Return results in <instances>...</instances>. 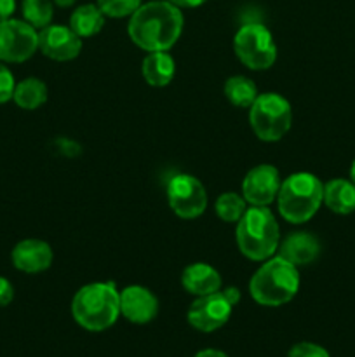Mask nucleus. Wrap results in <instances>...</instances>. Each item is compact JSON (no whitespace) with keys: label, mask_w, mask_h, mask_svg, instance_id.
<instances>
[{"label":"nucleus","mask_w":355,"mask_h":357,"mask_svg":"<svg viewBox=\"0 0 355 357\" xmlns=\"http://www.w3.org/2000/svg\"><path fill=\"white\" fill-rule=\"evenodd\" d=\"M287 357H329V352L317 344L301 342V344H296L294 347L289 351Z\"/></svg>","instance_id":"a878e982"},{"label":"nucleus","mask_w":355,"mask_h":357,"mask_svg":"<svg viewBox=\"0 0 355 357\" xmlns=\"http://www.w3.org/2000/svg\"><path fill=\"white\" fill-rule=\"evenodd\" d=\"M181 282L183 288L195 296L211 295L221 289V275L207 264H194L184 268Z\"/></svg>","instance_id":"dca6fc26"},{"label":"nucleus","mask_w":355,"mask_h":357,"mask_svg":"<svg viewBox=\"0 0 355 357\" xmlns=\"http://www.w3.org/2000/svg\"><path fill=\"white\" fill-rule=\"evenodd\" d=\"M233 305L223 291L198 296L188 309V323L202 333L219 330L232 316Z\"/></svg>","instance_id":"9d476101"},{"label":"nucleus","mask_w":355,"mask_h":357,"mask_svg":"<svg viewBox=\"0 0 355 357\" xmlns=\"http://www.w3.org/2000/svg\"><path fill=\"white\" fill-rule=\"evenodd\" d=\"M16 10V0H0V21L9 20Z\"/></svg>","instance_id":"cd10ccee"},{"label":"nucleus","mask_w":355,"mask_h":357,"mask_svg":"<svg viewBox=\"0 0 355 357\" xmlns=\"http://www.w3.org/2000/svg\"><path fill=\"white\" fill-rule=\"evenodd\" d=\"M13 100L23 110H37L47 101V86L35 77L24 79L16 84Z\"/></svg>","instance_id":"aec40b11"},{"label":"nucleus","mask_w":355,"mask_h":357,"mask_svg":"<svg viewBox=\"0 0 355 357\" xmlns=\"http://www.w3.org/2000/svg\"><path fill=\"white\" fill-rule=\"evenodd\" d=\"M235 54L247 68L267 70L277 59V45L270 30L261 23H247L233 38Z\"/></svg>","instance_id":"0eeeda50"},{"label":"nucleus","mask_w":355,"mask_h":357,"mask_svg":"<svg viewBox=\"0 0 355 357\" xmlns=\"http://www.w3.org/2000/svg\"><path fill=\"white\" fill-rule=\"evenodd\" d=\"M23 17L28 24L37 30V28H45L52 21V2L51 0H23L21 3Z\"/></svg>","instance_id":"4be33fe9"},{"label":"nucleus","mask_w":355,"mask_h":357,"mask_svg":"<svg viewBox=\"0 0 355 357\" xmlns=\"http://www.w3.org/2000/svg\"><path fill=\"white\" fill-rule=\"evenodd\" d=\"M278 239L277 220L267 206L247 208L237 222V244L249 260H268L278 248Z\"/></svg>","instance_id":"20e7f679"},{"label":"nucleus","mask_w":355,"mask_h":357,"mask_svg":"<svg viewBox=\"0 0 355 357\" xmlns=\"http://www.w3.org/2000/svg\"><path fill=\"white\" fill-rule=\"evenodd\" d=\"M104 24V14L94 3H84L73 10L70 17V28L79 35L80 38L93 37L100 33Z\"/></svg>","instance_id":"6ab92c4d"},{"label":"nucleus","mask_w":355,"mask_h":357,"mask_svg":"<svg viewBox=\"0 0 355 357\" xmlns=\"http://www.w3.org/2000/svg\"><path fill=\"white\" fill-rule=\"evenodd\" d=\"M54 3L59 7H70L75 3V0H54Z\"/></svg>","instance_id":"2f4dec72"},{"label":"nucleus","mask_w":355,"mask_h":357,"mask_svg":"<svg viewBox=\"0 0 355 357\" xmlns=\"http://www.w3.org/2000/svg\"><path fill=\"white\" fill-rule=\"evenodd\" d=\"M171 209L183 220L198 218L207 208V194L200 181L191 174H176L167 183Z\"/></svg>","instance_id":"1a4fd4ad"},{"label":"nucleus","mask_w":355,"mask_h":357,"mask_svg":"<svg viewBox=\"0 0 355 357\" xmlns=\"http://www.w3.org/2000/svg\"><path fill=\"white\" fill-rule=\"evenodd\" d=\"M14 298V288L9 279L0 275V307H7Z\"/></svg>","instance_id":"bb28decb"},{"label":"nucleus","mask_w":355,"mask_h":357,"mask_svg":"<svg viewBox=\"0 0 355 357\" xmlns=\"http://www.w3.org/2000/svg\"><path fill=\"white\" fill-rule=\"evenodd\" d=\"M73 319L87 331H103L120 316V293L113 282H93L75 293Z\"/></svg>","instance_id":"f03ea898"},{"label":"nucleus","mask_w":355,"mask_h":357,"mask_svg":"<svg viewBox=\"0 0 355 357\" xmlns=\"http://www.w3.org/2000/svg\"><path fill=\"white\" fill-rule=\"evenodd\" d=\"M320 255V241L310 232H294L282 241L278 257L294 267L310 265Z\"/></svg>","instance_id":"2eb2a0df"},{"label":"nucleus","mask_w":355,"mask_h":357,"mask_svg":"<svg viewBox=\"0 0 355 357\" xmlns=\"http://www.w3.org/2000/svg\"><path fill=\"white\" fill-rule=\"evenodd\" d=\"M226 295V298L230 300V302H232V305L235 307L237 303H239V300H240V291L237 288H226L225 291H223Z\"/></svg>","instance_id":"c756f323"},{"label":"nucleus","mask_w":355,"mask_h":357,"mask_svg":"<svg viewBox=\"0 0 355 357\" xmlns=\"http://www.w3.org/2000/svg\"><path fill=\"white\" fill-rule=\"evenodd\" d=\"M216 215L226 223H237L242 215L246 213V199L240 197L239 194H233V192H226V194L219 195L216 199Z\"/></svg>","instance_id":"5701e85b"},{"label":"nucleus","mask_w":355,"mask_h":357,"mask_svg":"<svg viewBox=\"0 0 355 357\" xmlns=\"http://www.w3.org/2000/svg\"><path fill=\"white\" fill-rule=\"evenodd\" d=\"M324 202V185L312 173H294L281 183L278 213L289 223H305Z\"/></svg>","instance_id":"39448f33"},{"label":"nucleus","mask_w":355,"mask_h":357,"mask_svg":"<svg viewBox=\"0 0 355 357\" xmlns=\"http://www.w3.org/2000/svg\"><path fill=\"white\" fill-rule=\"evenodd\" d=\"M38 49V33L21 20L0 21V61L23 63Z\"/></svg>","instance_id":"6e6552de"},{"label":"nucleus","mask_w":355,"mask_h":357,"mask_svg":"<svg viewBox=\"0 0 355 357\" xmlns=\"http://www.w3.org/2000/svg\"><path fill=\"white\" fill-rule=\"evenodd\" d=\"M159 302L150 289L143 286H127L120 293V314L134 324H146L155 319Z\"/></svg>","instance_id":"ddd939ff"},{"label":"nucleus","mask_w":355,"mask_h":357,"mask_svg":"<svg viewBox=\"0 0 355 357\" xmlns=\"http://www.w3.org/2000/svg\"><path fill=\"white\" fill-rule=\"evenodd\" d=\"M167 2L174 3L176 7H198L205 2V0H167Z\"/></svg>","instance_id":"c85d7f7f"},{"label":"nucleus","mask_w":355,"mask_h":357,"mask_svg":"<svg viewBox=\"0 0 355 357\" xmlns=\"http://www.w3.org/2000/svg\"><path fill=\"white\" fill-rule=\"evenodd\" d=\"M249 108V121L254 135L263 142H278L291 129V103L281 94H258Z\"/></svg>","instance_id":"423d86ee"},{"label":"nucleus","mask_w":355,"mask_h":357,"mask_svg":"<svg viewBox=\"0 0 355 357\" xmlns=\"http://www.w3.org/2000/svg\"><path fill=\"white\" fill-rule=\"evenodd\" d=\"M281 188L278 171L270 164L253 167L242 181V197L251 206H268L275 201Z\"/></svg>","instance_id":"f8f14e48"},{"label":"nucleus","mask_w":355,"mask_h":357,"mask_svg":"<svg viewBox=\"0 0 355 357\" xmlns=\"http://www.w3.org/2000/svg\"><path fill=\"white\" fill-rule=\"evenodd\" d=\"M324 202L336 215H350L355 211V183L336 178L324 185Z\"/></svg>","instance_id":"f3484780"},{"label":"nucleus","mask_w":355,"mask_h":357,"mask_svg":"<svg viewBox=\"0 0 355 357\" xmlns=\"http://www.w3.org/2000/svg\"><path fill=\"white\" fill-rule=\"evenodd\" d=\"M38 49L54 61H70L82 51V38L72 28L49 24L38 31Z\"/></svg>","instance_id":"9b49d317"},{"label":"nucleus","mask_w":355,"mask_h":357,"mask_svg":"<svg viewBox=\"0 0 355 357\" xmlns=\"http://www.w3.org/2000/svg\"><path fill=\"white\" fill-rule=\"evenodd\" d=\"M350 180L355 183V159H354V162H352V166H350Z\"/></svg>","instance_id":"473e14b6"},{"label":"nucleus","mask_w":355,"mask_h":357,"mask_svg":"<svg viewBox=\"0 0 355 357\" xmlns=\"http://www.w3.org/2000/svg\"><path fill=\"white\" fill-rule=\"evenodd\" d=\"M52 258L54 255H52L51 246L40 239L21 241L10 253L14 267L26 274H38V272L47 271L52 265Z\"/></svg>","instance_id":"4468645a"},{"label":"nucleus","mask_w":355,"mask_h":357,"mask_svg":"<svg viewBox=\"0 0 355 357\" xmlns=\"http://www.w3.org/2000/svg\"><path fill=\"white\" fill-rule=\"evenodd\" d=\"M176 66L167 51L152 52L143 61V77L153 87H164L173 80Z\"/></svg>","instance_id":"a211bd4d"},{"label":"nucleus","mask_w":355,"mask_h":357,"mask_svg":"<svg viewBox=\"0 0 355 357\" xmlns=\"http://www.w3.org/2000/svg\"><path fill=\"white\" fill-rule=\"evenodd\" d=\"M139 6H141V0H97L101 13L110 17L131 16Z\"/></svg>","instance_id":"b1692460"},{"label":"nucleus","mask_w":355,"mask_h":357,"mask_svg":"<svg viewBox=\"0 0 355 357\" xmlns=\"http://www.w3.org/2000/svg\"><path fill=\"white\" fill-rule=\"evenodd\" d=\"M299 288L298 267L275 257L265 261L249 282V291L254 302L263 307H281L296 296Z\"/></svg>","instance_id":"7ed1b4c3"},{"label":"nucleus","mask_w":355,"mask_h":357,"mask_svg":"<svg viewBox=\"0 0 355 357\" xmlns=\"http://www.w3.org/2000/svg\"><path fill=\"white\" fill-rule=\"evenodd\" d=\"M225 96L228 98L233 107L247 108L258 98L256 84L244 75L230 77L225 84Z\"/></svg>","instance_id":"412c9836"},{"label":"nucleus","mask_w":355,"mask_h":357,"mask_svg":"<svg viewBox=\"0 0 355 357\" xmlns=\"http://www.w3.org/2000/svg\"><path fill=\"white\" fill-rule=\"evenodd\" d=\"M180 7L167 0L141 3L129 21V37L138 47L148 52L169 51L183 31Z\"/></svg>","instance_id":"f257e3e1"},{"label":"nucleus","mask_w":355,"mask_h":357,"mask_svg":"<svg viewBox=\"0 0 355 357\" xmlns=\"http://www.w3.org/2000/svg\"><path fill=\"white\" fill-rule=\"evenodd\" d=\"M195 357H228V356L221 351H216V349H205V351H200Z\"/></svg>","instance_id":"7c9ffc66"},{"label":"nucleus","mask_w":355,"mask_h":357,"mask_svg":"<svg viewBox=\"0 0 355 357\" xmlns=\"http://www.w3.org/2000/svg\"><path fill=\"white\" fill-rule=\"evenodd\" d=\"M14 89H16V80L13 72L6 66V63L0 61V105L13 100Z\"/></svg>","instance_id":"393cba45"}]
</instances>
